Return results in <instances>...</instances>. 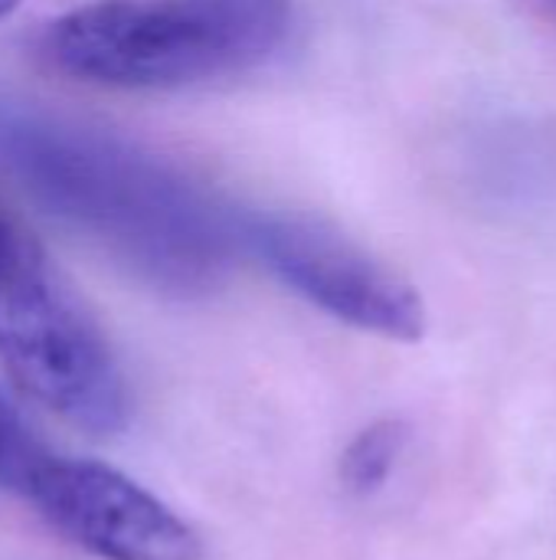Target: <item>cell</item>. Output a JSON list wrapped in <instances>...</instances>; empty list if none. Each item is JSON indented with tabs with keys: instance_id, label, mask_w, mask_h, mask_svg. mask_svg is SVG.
I'll return each mask as SVG.
<instances>
[{
	"instance_id": "cell-1",
	"label": "cell",
	"mask_w": 556,
	"mask_h": 560,
	"mask_svg": "<svg viewBox=\"0 0 556 560\" xmlns=\"http://www.w3.org/2000/svg\"><path fill=\"white\" fill-rule=\"evenodd\" d=\"M292 16V0H95L52 20L39 52L85 85L170 92L262 66Z\"/></svg>"
},
{
	"instance_id": "cell-2",
	"label": "cell",
	"mask_w": 556,
	"mask_h": 560,
	"mask_svg": "<svg viewBox=\"0 0 556 560\" xmlns=\"http://www.w3.org/2000/svg\"><path fill=\"white\" fill-rule=\"evenodd\" d=\"M0 368L26 400L88 436H115L131 420L105 331L33 240L0 276Z\"/></svg>"
},
{
	"instance_id": "cell-3",
	"label": "cell",
	"mask_w": 556,
	"mask_h": 560,
	"mask_svg": "<svg viewBox=\"0 0 556 560\" xmlns=\"http://www.w3.org/2000/svg\"><path fill=\"white\" fill-rule=\"evenodd\" d=\"M246 246L295 295L331 318L390 341L426 335L423 295L351 236L311 217H249Z\"/></svg>"
},
{
	"instance_id": "cell-4",
	"label": "cell",
	"mask_w": 556,
	"mask_h": 560,
	"mask_svg": "<svg viewBox=\"0 0 556 560\" xmlns=\"http://www.w3.org/2000/svg\"><path fill=\"white\" fill-rule=\"evenodd\" d=\"M16 479L39 518L98 560H200V535L125 472L72 456H29Z\"/></svg>"
},
{
	"instance_id": "cell-5",
	"label": "cell",
	"mask_w": 556,
	"mask_h": 560,
	"mask_svg": "<svg viewBox=\"0 0 556 560\" xmlns=\"http://www.w3.org/2000/svg\"><path fill=\"white\" fill-rule=\"evenodd\" d=\"M33 167L66 213L131 246L141 240L161 249H200L220 240V220L210 207L134 154H115L105 144L56 141L33 154Z\"/></svg>"
},
{
	"instance_id": "cell-6",
	"label": "cell",
	"mask_w": 556,
	"mask_h": 560,
	"mask_svg": "<svg viewBox=\"0 0 556 560\" xmlns=\"http://www.w3.org/2000/svg\"><path fill=\"white\" fill-rule=\"evenodd\" d=\"M478 190L501 213H544L556 207V121L505 115L478 144Z\"/></svg>"
},
{
	"instance_id": "cell-7",
	"label": "cell",
	"mask_w": 556,
	"mask_h": 560,
	"mask_svg": "<svg viewBox=\"0 0 556 560\" xmlns=\"http://www.w3.org/2000/svg\"><path fill=\"white\" fill-rule=\"evenodd\" d=\"M406 440H410V430L403 420H374L370 427H364L344 450L341 456V486L344 492L357 495V499H367L374 492H380L403 450H406Z\"/></svg>"
},
{
	"instance_id": "cell-8",
	"label": "cell",
	"mask_w": 556,
	"mask_h": 560,
	"mask_svg": "<svg viewBox=\"0 0 556 560\" xmlns=\"http://www.w3.org/2000/svg\"><path fill=\"white\" fill-rule=\"evenodd\" d=\"M26 246V236L20 230H13L7 220H0V276L16 262V256L23 253Z\"/></svg>"
},
{
	"instance_id": "cell-9",
	"label": "cell",
	"mask_w": 556,
	"mask_h": 560,
	"mask_svg": "<svg viewBox=\"0 0 556 560\" xmlns=\"http://www.w3.org/2000/svg\"><path fill=\"white\" fill-rule=\"evenodd\" d=\"M13 443H16V436H13V413L0 400V472H3V466H16V469L23 466L20 459H13Z\"/></svg>"
},
{
	"instance_id": "cell-10",
	"label": "cell",
	"mask_w": 556,
	"mask_h": 560,
	"mask_svg": "<svg viewBox=\"0 0 556 560\" xmlns=\"http://www.w3.org/2000/svg\"><path fill=\"white\" fill-rule=\"evenodd\" d=\"M534 7H537V13H541L551 26H556V0H534Z\"/></svg>"
},
{
	"instance_id": "cell-11",
	"label": "cell",
	"mask_w": 556,
	"mask_h": 560,
	"mask_svg": "<svg viewBox=\"0 0 556 560\" xmlns=\"http://www.w3.org/2000/svg\"><path fill=\"white\" fill-rule=\"evenodd\" d=\"M16 3H20V0H0V16H7Z\"/></svg>"
}]
</instances>
